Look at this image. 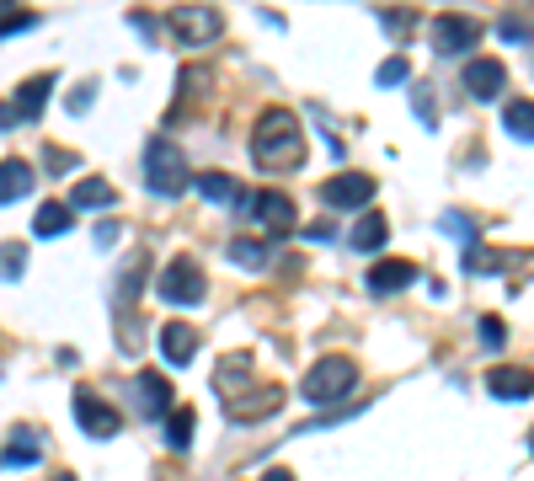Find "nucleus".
Instances as JSON below:
<instances>
[{
    "instance_id": "obj_16",
    "label": "nucleus",
    "mask_w": 534,
    "mask_h": 481,
    "mask_svg": "<svg viewBox=\"0 0 534 481\" xmlns=\"http://www.w3.org/2000/svg\"><path fill=\"white\" fill-rule=\"evenodd\" d=\"M43 460V433L17 428L6 444H0V465H38Z\"/></svg>"
},
{
    "instance_id": "obj_40",
    "label": "nucleus",
    "mask_w": 534,
    "mask_h": 481,
    "mask_svg": "<svg viewBox=\"0 0 534 481\" xmlns=\"http://www.w3.org/2000/svg\"><path fill=\"white\" fill-rule=\"evenodd\" d=\"M54 481H75V476H54Z\"/></svg>"
},
{
    "instance_id": "obj_37",
    "label": "nucleus",
    "mask_w": 534,
    "mask_h": 481,
    "mask_svg": "<svg viewBox=\"0 0 534 481\" xmlns=\"http://www.w3.org/2000/svg\"><path fill=\"white\" fill-rule=\"evenodd\" d=\"M257 481H300V476H294V471H262Z\"/></svg>"
},
{
    "instance_id": "obj_28",
    "label": "nucleus",
    "mask_w": 534,
    "mask_h": 481,
    "mask_svg": "<svg viewBox=\"0 0 534 481\" xmlns=\"http://www.w3.org/2000/svg\"><path fill=\"white\" fill-rule=\"evenodd\" d=\"M438 225H444L449 236H460L465 246H476V236H481V225H476V220H465V214H454V209H449V214H444V220H438Z\"/></svg>"
},
{
    "instance_id": "obj_25",
    "label": "nucleus",
    "mask_w": 534,
    "mask_h": 481,
    "mask_svg": "<svg viewBox=\"0 0 534 481\" xmlns=\"http://www.w3.org/2000/svg\"><path fill=\"white\" fill-rule=\"evenodd\" d=\"M193 423H198L193 407H177V412L166 417V444L171 449H187V444H193Z\"/></svg>"
},
{
    "instance_id": "obj_31",
    "label": "nucleus",
    "mask_w": 534,
    "mask_h": 481,
    "mask_svg": "<svg viewBox=\"0 0 534 481\" xmlns=\"http://www.w3.org/2000/svg\"><path fill=\"white\" fill-rule=\"evenodd\" d=\"M412 113L428 123V129L438 123V107H433V91H428V86H417V91H412Z\"/></svg>"
},
{
    "instance_id": "obj_18",
    "label": "nucleus",
    "mask_w": 534,
    "mask_h": 481,
    "mask_svg": "<svg viewBox=\"0 0 534 481\" xmlns=\"http://www.w3.org/2000/svg\"><path fill=\"white\" fill-rule=\"evenodd\" d=\"M33 166L27 161H17V155H11V161H0V204H17V198H27L33 193Z\"/></svg>"
},
{
    "instance_id": "obj_10",
    "label": "nucleus",
    "mask_w": 534,
    "mask_h": 481,
    "mask_svg": "<svg viewBox=\"0 0 534 481\" xmlns=\"http://www.w3.org/2000/svg\"><path fill=\"white\" fill-rule=\"evenodd\" d=\"M486 385H492L497 401H529V396H534V369H524V364H497L492 375H486Z\"/></svg>"
},
{
    "instance_id": "obj_14",
    "label": "nucleus",
    "mask_w": 534,
    "mask_h": 481,
    "mask_svg": "<svg viewBox=\"0 0 534 481\" xmlns=\"http://www.w3.org/2000/svg\"><path fill=\"white\" fill-rule=\"evenodd\" d=\"M278 407H284V391H278V385H262V396H235V401H225V412L235 417V423H251V417H273Z\"/></svg>"
},
{
    "instance_id": "obj_11",
    "label": "nucleus",
    "mask_w": 534,
    "mask_h": 481,
    "mask_svg": "<svg viewBox=\"0 0 534 481\" xmlns=\"http://www.w3.org/2000/svg\"><path fill=\"white\" fill-rule=\"evenodd\" d=\"M134 407L145 417H171V380L155 375V369H145V375L134 380Z\"/></svg>"
},
{
    "instance_id": "obj_23",
    "label": "nucleus",
    "mask_w": 534,
    "mask_h": 481,
    "mask_svg": "<svg viewBox=\"0 0 534 481\" xmlns=\"http://www.w3.org/2000/svg\"><path fill=\"white\" fill-rule=\"evenodd\" d=\"M70 230V204H43L38 214H33V236L43 241V236H65Z\"/></svg>"
},
{
    "instance_id": "obj_36",
    "label": "nucleus",
    "mask_w": 534,
    "mask_h": 481,
    "mask_svg": "<svg viewBox=\"0 0 534 481\" xmlns=\"http://www.w3.org/2000/svg\"><path fill=\"white\" fill-rule=\"evenodd\" d=\"M97 241H102V246H113V241H118V225H113V220H102V225H97Z\"/></svg>"
},
{
    "instance_id": "obj_33",
    "label": "nucleus",
    "mask_w": 534,
    "mask_h": 481,
    "mask_svg": "<svg viewBox=\"0 0 534 481\" xmlns=\"http://www.w3.org/2000/svg\"><path fill=\"white\" fill-rule=\"evenodd\" d=\"M33 22H38L33 11H0V33H27Z\"/></svg>"
},
{
    "instance_id": "obj_19",
    "label": "nucleus",
    "mask_w": 534,
    "mask_h": 481,
    "mask_svg": "<svg viewBox=\"0 0 534 481\" xmlns=\"http://www.w3.org/2000/svg\"><path fill=\"white\" fill-rule=\"evenodd\" d=\"M113 204H118V188L102 177H81L70 188V209H113Z\"/></svg>"
},
{
    "instance_id": "obj_27",
    "label": "nucleus",
    "mask_w": 534,
    "mask_h": 481,
    "mask_svg": "<svg viewBox=\"0 0 534 481\" xmlns=\"http://www.w3.org/2000/svg\"><path fill=\"white\" fill-rule=\"evenodd\" d=\"M406 75H412V65H406V54H390V59H385V65H380V70H374V81H380V86H401V81H406Z\"/></svg>"
},
{
    "instance_id": "obj_4",
    "label": "nucleus",
    "mask_w": 534,
    "mask_h": 481,
    "mask_svg": "<svg viewBox=\"0 0 534 481\" xmlns=\"http://www.w3.org/2000/svg\"><path fill=\"white\" fill-rule=\"evenodd\" d=\"M203 289H209V278H203V268H198L193 257L166 262L161 278H155V294H161L166 305H198V300H203Z\"/></svg>"
},
{
    "instance_id": "obj_20",
    "label": "nucleus",
    "mask_w": 534,
    "mask_h": 481,
    "mask_svg": "<svg viewBox=\"0 0 534 481\" xmlns=\"http://www.w3.org/2000/svg\"><path fill=\"white\" fill-rule=\"evenodd\" d=\"M54 81H59V75H49V70L33 75V81H22L17 102H11V107H17V118H38L43 107H49V91H54Z\"/></svg>"
},
{
    "instance_id": "obj_26",
    "label": "nucleus",
    "mask_w": 534,
    "mask_h": 481,
    "mask_svg": "<svg viewBox=\"0 0 534 481\" xmlns=\"http://www.w3.org/2000/svg\"><path fill=\"white\" fill-rule=\"evenodd\" d=\"M230 257L241 262V268H267V241H251V236H241V241H230Z\"/></svg>"
},
{
    "instance_id": "obj_2",
    "label": "nucleus",
    "mask_w": 534,
    "mask_h": 481,
    "mask_svg": "<svg viewBox=\"0 0 534 481\" xmlns=\"http://www.w3.org/2000/svg\"><path fill=\"white\" fill-rule=\"evenodd\" d=\"M358 385V369L353 359H342V353H332V359L310 364L305 380H300V396L310 401V407H332V401H342Z\"/></svg>"
},
{
    "instance_id": "obj_38",
    "label": "nucleus",
    "mask_w": 534,
    "mask_h": 481,
    "mask_svg": "<svg viewBox=\"0 0 534 481\" xmlns=\"http://www.w3.org/2000/svg\"><path fill=\"white\" fill-rule=\"evenodd\" d=\"M17 123V107H0V129H11Z\"/></svg>"
},
{
    "instance_id": "obj_7",
    "label": "nucleus",
    "mask_w": 534,
    "mask_h": 481,
    "mask_svg": "<svg viewBox=\"0 0 534 481\" xmlns=\"http://www.w3.org/2000/svg\"><path fill=\"white\" fill-rule=\"evenodd\" d=\"M219 27H225V22H219L214 6H177V11H171V33H177L182 43H193V49H198V43H214Z\"/></svg>"
},
{
    "instance_id": "obj_24",
    "label": "nucleus",
    "mask_w": 534,
    "mask_h": 481,
    "mask_svg": "<svg viewBox=\"0 0 534 481\" xmlns=\"http://www.w3.org/2000/svg\"><path fill=\"white\" fill-rule=\"evenodd\" d=\"M193 188L209 198V204H235V198H241V193H235V182H230L225 172H198V177H193Z\"/></svg>"
},
{
    "instance_id": "obj_35",
    "label": "nucleus",
    "mask_w": 534,
    "mask_h": 481,
    "mask_svg": "<svg viewBox=\"0 0 534 481\" xmlns=\"http://www.w3.org/2000/svg\"><path fill=\"white\" fill-rule=\"evenodd\" d=\"M43 161H49L54 172H70V166H75V155H65V150H49V155H43Z\"/></svg>"
},
{
    "instance_id": "obj_34",
    "label": "nucleus",
    "mask_w": 534,
    "mask_h": 481,
    "mask_svg": "<svg viewBox=\"0 0 534 481\" xmlns=\"http://www.w3.org/2000/svg\"><path fill=\"white\" fill-rule=\"evenodd\" d=\"M508 43H529V22H513V17H502V27H497Z\"/></svg>"
},
{
    "instance_id": "obj_6",
    "label": "nucleus",
    "mask_w": 534,
    "mask_h": 481,
    "mask_svg": "<svg viewBox=\"0 0 534 481\" xmlns=\"http://www.w3.org/2000/svg\"><path fill=\"white\" fill-rule=\"evenodd\" d=\"M70 412H75V423H81L91 439H113V433L123 428V417L107 407L97 391H75V396H70Z\"/></svg>"
},
{
    "instance_id": "obj_9",
    "label": "nucleus",
    "mask_w": 534,
    "mask_h": 481,
    "mask_svg": "<svg viewBox=\"0 0 534 481\" xmlns=\"http://www.w3.org/2000/svg\"><path fill=\"white\" fill-rule=\"evenodd\" d=\"M321 198L332 209H364L369 198H374V177H364V172H348V177H332L321 188Z\"/></svg>"
},
{
    "instance_id": "obj_15",
    "label": "nucleus",
    "mask_w": 534,
    "mask_h": 481,
    "mask_svg": "<svg viewBox=\"0 0 534 481\" xmlns=\"http://www.w3.org/2000/svg\"><path fill=\"white\" fill-rule=\"evenodd\" d=\"M406 284H417V268L412 262H396V257H385V262H374L369 268V294H396Z\"/></svg>"
},
{
    "instance_id": "obj_8",
    "label": "nucleus",
    "mask_w": 534,
    "mask_h": 481,
    "mask_svg": "<svg viewBox=\"0 0 534 481\" xmlns=\"http://www.w3.org/2000/svg\"><path fill=\"white\" fill-rule=\"evenodd\" d=\"M502 86H508L502 59H470V65H465V91H470L476 102H497Z\"/></svg>"
},
{
    "instance_id": "obj_3",
    "label": "nucleus",
    "mask_w": 534,
    "mask_h": 481,
    "mask_svg": "<svg viewBox=\"0 0 534 481\" xmlns=\"http://www.w3.org/2000/svg\"><path fill=\"white\" fill-rule=\"evenodd\" d=\"M145 182H150L155 198H177V193L193 188V172H187L182 150L171 145V139H150V150H145Z\"/></svg>"
},
{
    "instance_id": "obj_22",
    "label": "nucleus",
    "mask_w": 534,
    "mask_h": 481,
    "mask_svg": "<svg viewBox=\"0 0 534 481\" xmlns=\"http://www.w3.org/2000/svg\"><path fill=\"white\" fill-rule=\"evenodd\" d=\"M502 129H508L513 139H534V102L513 97L508 107H502Z\"/></svg>"
},
{
    "instance_id": "obj_12",
    "label": "nucleus",
    "mask_w": 534,
    "mask_h": 481,
    "mask_svg": "<svg viewBox=\"0 0 534 481\" xmlns=\"http://www.w3.org/2000/svg\"><path fill=\"white\" fill-rule=\"evenodd\" d=\"M155 343H161V359L171 369H182V364H193V353H198V332L187 327V321H166Z\"/></svg>"
},
{
    "instance_id": "obj_32",
    "label": "nucleus",
    "mask_w": 534,
    "mask_h": 481,
    "mask_svg": "<svg viewBox=\"0 0 534 481\" xmlns=\"http://www.w3.org/2000/svg\"><path fill=\"white\" fill-rule=\"evenodd\" d=\"M476 332H481V343H486V348H502V343H508V327H502L497 316H481V327H476Z\"/></svg>"
},
{
    "instance_id": "obj_5",
    "label": "nucleus",
    "mask_w": 534,
    "mask_h": 481,
    "mask_svg": "<svg viewBox=\"0 0 534 481\" xmlns=\"http://www.w3.org/2000/svg\"><path fill=\"white\" fill-rule=\"evenodd\" d=\"M428 33H433V49L438 54H470L481 43V22L476 17H460V11H438Z\"/></svg>"
},
{
    "instance_id": "obj_17",
    "label": "nucleus",
    "mask_w": 534,
    "mask_h": 481,
    "mask_svg": "<svg viewBox=\"0 0 534 481\" xmlns=\"http://www.w3.org/2000/svg\"><path fill=\"white\" fill-rule=\"evenodd\" d=\"M246 369H251V353H230V359H219V369H214V391L225 396V401H235L241 391H257V385H241Z\"/></svg>"
},
{
    "instance_id": "obj_30",
    "label": "nucleus",
    "mask_w": 534,
    "mask_h": 481,
    "mask_svg": "<svg viewBox=\"0 0 534 481\" xmlns=\"http://www.w3.org/2000/svg\"><path fill=\"white\" fill-rule=\"evenodd\" d=\"M22 262H27L22 246H0V278H6V284H17V278H22Z\"/></svg>"
},
{
    "instance_id": "obj_1",
    "label": "nucleus",
    "mask_w": 534,
    "mask_h": 481,
    "mask_svg": "<svg viewBox=\"0 0 534 481\" xmlns=\"http://www.w3.org/2000/svg\"><path fill=\"white\" fill-rule=\"evenodd\" d=\"M251 161L267 166V172H289V166L305 161V123L289 107H267L257 118V134H251Z\"/></svg>"
},
{
    "instance_id": "obj_21",
    "label": "nucleus",
    "mask_w": 534,
    "mask_h": 481,
    "mask_svg": "<svg viewBox=\"0 0 534 481\" xmlns=\"http://www.w3.org/2000/svg\"><path fill=\"white\" fill-rule=\"evenodd\" d=\"M385 241H390V220H385V214H364V220L353 225V236H348L353 252H380Z\"/></svg>"
},
{
    "instance_id": "obj_13",
    "label": "nucleus",
    "mask_w": 534,
    "mask_h": 481,
    "mask_svg": "<svg viewBox=\"0 0 534 481\" xmlns=\"http://www.w3.org/2000/svg\"><path fill=\"white\" fill-rule=\"evenodd\" d=\"M251 220H262L273 236H284V230L294 225V198L289 193H257L251 198Z\"/></svg>"
},
{
    "instance_id": "obj_29",
    "label": "nucleus",
    "mask_w": 534,
    "mask_h": 481,
    "mask_svg": "<svg viewBox=\"0 0 534 481\" xmlns=\"http://www.w3.org/2000/svg\"><path fill=\"white\" fill-rule=\"evenodd\" d=\"M502 262L508 257H492V252H481V246H465V273H502Z\"/></svg>"
},
{
    "instance_id": "obj_39",
    "label": "nucleus",
    "mask_w": 534,
    "mask_h": 481,
    "mask_svg": "<svg viewBox=\"0 0 534 481\" xmlns=\"http://www.w3.org/2000/svg\"><path fill=\"white\" fill-rule=\"evenodd\" d=\"M529 449H534V428H529Z\"/></svg>"
}]
</instances>
